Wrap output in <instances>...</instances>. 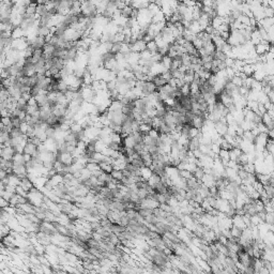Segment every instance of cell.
<instances>
[{"mask_svg":"<svg viewBox=\"0 0 274 274\" xmlns=\"http://www.w3.org/2000/svg\"><path fill=\"white\" fill-rule=\"evenodd\" d=\"M146 44L147 43L145 42L144 40H137L135 41L134 43H132V44H130L131 46V52L133 53H142L144 52L145 49H146Z\"/></svg>","mask_w":274,"mask_h":274,"instance_id":"cell-1","label":"cell"},{"mask_svg":"<svg viewBox=\"0 0 274 274\" xmlns=\"http://www.w3.org/2000/svg\"><path fill=\"white\" fill-rule=\"evenodd\" d=\"M19 186H21L25 192L29 193L35 188V183H33V181L30 180L28 177H24V178H21V181H19Z\"/></svg>","mask_w":274,"mask_h":274,"instance_id":"cell-2","label":"cell"},{"mask_svg":"<svg viewBox=\"0 0 274 274\" xmlns=\"http://www.w3.org/2000/svg\"><path fill=\"white\" fill-rule=\"evenodd\" d=\"M46 44V41L44 37H39L37 35L32 41L30 42V46L33 49H42L43 46Z\"/></svg>","mask_w":274,"mask_h":274,"instance_id":"cell-3","label":"cell"},{"mask_svg":"<svg viewBox=\"0 0 274 274\" xmlns=\"http://www.w3.org/2000/svg\"><path fill=\"white\" fill-rule=\"evenodd\" d=\"M15 154V151L12 147H3L1 150V157L4 160H9V161H12V157Z\"/></svg>","mask_w":274,"mask_h":274,"instance_id":"cell-4","label":"cell"},{"mask_svg":"<svg viewBox=\"0 0 274 274\" xmlns=\"http://www.w3.org/2000/svg\"><path fill=\"white\" fill-rule=\"evenodd\" d=\"M55 46L52 45V44H48V43H46V44L43 46V57L45 58V59H49V58H53V53H54L55 50Z\"/></svg>","mask_w":274,"mask_h":274,"instance_id":"cell-5","label":"cell"},{"mask_svg":"<svg viewBox=\"0 0 274 274\" xmlns=\"http://www.w3.org/2000/svg\"><path fill=\"white\" fill-rule=\"evenodd\" d=\"M257 23H258L260 26H262L265 29H268V28L272 27V26L274 25V19H273V17H263V18H261L260 21H257Z\"/></svg>","mask_w":274,"mask_h":274,"instance_id":"cell-6","label":"cell"},{"mask_svg":"<svg viewBox=\"0 0 274 274\" xmlns=\"http://www.w3.org/2000/svg\"><path fill=\"white\" fill-rule=\"evenodd\" d=\"M188 30L192 31V32L194 33V35H197L198 32H200V31H202V29H201L199 23H198V21H195V19H193L192 21L190 23V26H188Z\"/></svg>","mask_w":274,"mask_h":274,"instance_id":"cell-7","label":"cell"},{"mask_svg":"<svg viewBox=\"0 0 274 274\" xmlns=\"http://www.w3.org/2000/svg\"><path fill=\"white\" fill-rule=\"evenodd\" d=\"M152 82L156 85V88H161V87H163L164 85L167 84L168 81H167L165 78H163L162 74H160V75H156V76L153 77V79H152Z\"/></svg>","mask_w":274,"mask_h":274,"instance_id":"cell-8","label":"cell"},{"mask_svg":"<svg viewBox=\"0 0 274 274\" xmlns=\"http://www.w3.org/2000/svg\"><path fill=\"white\" fill-rule=\"evenodd\" d=\"M12 163L14 165H25L26 162L24 160V156L23 153H19V152H16L15 154L12 157Z\"/></svg>","mask_w":274,"mask_h":274,"instance_id":"cell-9","label":"cell"},{"mask_svg":"<svg viewBox=\"0 0 274 274\" xmlns=\"http://www.w3.org/2000/svg\"><path fill=\"white\" fill-rule=\"evenodd\" d=\"M192 174H193V177L195 179H197V180H201V179H202V177H203V174H205L203 167L196 166L195 168H194V170L192 171Z\"/></svg>","mask_w":274,"mask_h":274,"instance_id":"cell-10","label":"cell"},{"mask_svg":"<svg viewBox=\"0 0 274 274\" xmlns=\"http://www.w3.org/2000/svg\"><path fill=\"white\" fill-rule=\"evenodd\" d=\"M146 49L151 53V54H156V53H159V46L156 45V41L152 40L146 44Z\"/></svg>","mask_w":274,"mask_h":274,"instance_id":"cell-11","label":"cell"},{"mask_svg":"<svg viewBox=\"0 0 274 274\" xmlns=\"http://www.w3.org/2000/svg\"><path fill=\"white\" fill-rule=\"evenodd\" d=\"M50 28L48 26H39L37 28V35L39 37H46L47 35H49Z\"/></svg>","mask_w":274,"mask_h":274,"instance_id":"cell-12","label":"cell"},{"mask_svg":"<svg viewBox=\"0 0 274 274\" xmlns=\"http://www.w3.org/2000/svg\"><path fill=\"white\" fill-rule=\"evenodd\" d=\"M164 21H165V14L161 11V10H160L157 13L154 14V15H152V18H151V23L152 24H156V23Z\"/></svg>","mask_w":274,"mask_h":274,"instance_id":"cell-13","label":"cell"},{"mask_svg":"<svg viewBox=\"0 0 274 274\" xmlns=\"http://www.w3.org/2000/svg\"><path fill=\"white\" fill-rule=\"evenodd\" d=\"M242 72H243L244 74L246 75L247 77L248 76H253V74H254V67H253V64H247V63H245L243 65V67H242Z\"/></svg>","mask_w":274,"mask_h":274,"instance_id":"cell-14","label":"cell"},{"mask_svg":"<svg viewBox=\"0 0 274 274\" xmlns=\"http://www.w3.org/2000/svg\"><path fill=\"white\" fill-rule=\"evenodd\" d=\"M39 111H40V107L38 105H27L26 107V113L30 116L39 115Z\"/></svg>","mask_w":274,"mask_h":274,"instance_id":"cell-15","label":"cell"},{"mask_svg":"<svg viewBox=\"0 0 274 274\" xmlns=\"http://www.w3.org/2000/svg\"><path fill=\"white\" fill-rule=\"evenodd\" d=\"M140 174H142V177L145 179V180H148V179L151 177L152 170L149 168V167L144 166V167H142V168H140Z\"/></svg>","mask_w":274,"mask_h":274,"instance_id":"cell-16","label":"cell"},{"mask_svg":"<svg viewBox=\"0 0 274 274\" xmlns=\"http://www.w3.org/2000/svg\"><path fill=\"white\" fill-rule=\"evenodd\" d=\"M229 230H230V235H231V237L239 239V238L241 237L242 230H243V229H241V228H239V227H237V226H235V225H232L231 228H230Z\"/></svg>","mask_w":274,"mask_h":274,"instance_id":"cell-17","label":"cell"},{"mask_svg":"<svg viewBox=\"0 0 274 274\" xmlns=\"http://www.w3.org/2000/svg\"><path fill=\"white\" fill-rule=\"evenodd\" d=\"M43 57V49H33L31 58H32V62L35 63L38 60H40Z\"/></svg>","mask_w":274,"mask_h":274,"instance_id":"cell-18","label":"cell"},{"mask_svg":"<svg viewBox=\"0 0 274 274\" xmlns=\"http://www.w3.org/2000/svg\"><path fill=\"white\" fill-rule=\"evenodd\" d=\"M224 23V21H223V17H221V16H214V17L212 18V21H211V25H212V27L214 29H217L220 27L222 24Z\"/></svg>","mask_w":274,"mask_h":274,"instance_id":"cell-19","label":"cell"},{"mask_svg":"<svg viewBox=\"0 0 274 274\" xmlns=\"http://www.w3.org/2000/svg\"><path fill=\"white\" fill-rule=\"evenodd\" d=\"M182 37L184 38V40L188 41V42H192L194 39L196 38V35H194L192 31H190L188 29H185V31L182 33Z\"/></svg>","mask_w":274,"mask_h":274,"instance_id":"cell-20","label":"cell"},{"mask_svg":"<svg viewBox=\"0 0 274 274\" xmlns=\"http://www.w3.org/2000/svg\"><path fill=\"white\" fill-rule=\"evenodd\" d=\"M110 176H111V178H114L115 180L121 181V179L123 178L122 170H120V169H113L110 173Z\"/></svg>","mask_w":274,"mask_h":274,"instance_id":"cell-21","label":"cell"},{"mask_svg":"<svg viewBox=\"0 0 274 274\" xmlns=\"http://www.w3.org/2000/svg\"><path fill=\"white\" fill-rule=\"evenodd\" d=\"M99 165H100L101 170L104 171V173H106V174H110L111 170L114 169V167H113V165H111V164L103 163V162H102V163H99Z\"/></svg>","mask_w":274,"mask_h":274,"instance_id":"cell-22","label":"cell"},{"mask_svg":"<svg viewBox=\"0 0 274 274\" xmlns=\"http://www.w3.org/2000/svg\"><path fill=\"white\" fill-rule=\"evenodd\" d=\"M132 11H133L132 7H131V6H125L124 8L121 10V15H122L123 17H125V18H128V17H131V15H132Z\"/></svg>","mask_w":274,"mask_h":274,"instance_id":"cell-23","label":"cell"},{"mask_svg":"<svg viewBox=\"0 0 274 274\" xmlns=\"http://www.w3.org/2000/svg\"><path fill=\"white\" fill-rule=\"evenodd\" d=\"M46 13H47V10H46V8H45V4L38 3L37 4V12H35V14H37L39 17H40V16L45 15Z\"/></svg>","mask_w":274,"mask_h":274,"instance_id":"cell-24","label":"cell"},{"mask_svg":"<svg viewBox=\"0 0 274 274\" xmlns=\"http://www.w3.org/2000/svg\"><path fill=\"white\" fill-rule=\"evenodd\" d=\"M148 11L151 13V15H154L156 13H157V12L161 10V8H160L159 6H157L156 3H154V2H150L149 6H148Z\"/></svg>","mask_w":274,"mask_h":274,"instance_id":"cell-25","label":"cell"},{"mask_svg":"<svg viewBox=\"0 0 274 274\" xmlns=\"http://www.w3.org/2000/svg\"><path fill=\"white\" fill-rule=\"evenodd\" d=\"M151 128H152V127L150 124H146V123H140L139 124V132L142 133V135L148 134Z\"/></svg>","mask_w":274,"mask_h":274,"instance_id":"cell-26","label":"cell"},{"mask_svg":"<svg viewBox=\"0 0 274 274\" xmlns=\"http://www.w3.org/2000/svg\"><path fill=\"white\" fill-rule=\"evenodd\" d=\"M178 174H179V177H181V178H183V179H188V178H191V177H193L192 171L188 170V169H181V170H178Z\"/></svg>","mask_w":274,"mask_h":274,"instance_id":"cell-27","label":"cell"},{"mask_svg":"<svg viewBox=\"0 0 274 274\" xmlns=\"http://www.w3.org/2000/svg\"><path fill=\"white\" fill-rule=\"evenodd\" d=\"M274 186L272 185H263V190L268 195L269 199H273V196H274Z\"/></svg>","mask_w":274,"mask_h":274,"instance_id":"cell-28","label":"cell"},{"mask_svg":"<svg viewBox=\"0 0 274 274\" xmlns=\"http://www.w3.org/2000/svg\"><path fill=\"white\" fill-rule=\"evenodd\" d=\"M230 81H231L232 84H234L236 87H241V86H243V79H242L241 77L237 76V75H235V76L232 77L231 79H230Z\"/></svg>","mask_w":274,"mask_h":274,"instance_id":"cell-29","label":"cell"},{"mask_svg":"<svg viewBox=\"0 0 274 274\" xmlns=\"http://www.w3.org/2000/svg\"><path fill=\"white\" fill-rule=\"evenodd\" d=\"M192 44H193L194 47H195L196 49L198 50V49H200V48L202 47V41H201L200 39H198L197 37H196V38L192 41Z\"/></svg>","mask_w":274,"mask_h":274,"instance_id":"cell-30","label":"cell"},{"mask_svg":"<svg viewBox=\"0 0 274 274\" xmlns=\"http://www.w3.org/2000/svg\"><path fill=\"white\" fill-rule=\"evenodd\" d=\"M238 21H239L241 24H243V25L249 26V17H247V16L244 15V14H242V15L240 16L239 18H238Z\"/></svg>","mask_w":274,"mask_h":274,"instance_id":"cell-31","label":"cell"},{"mask_svg":"<svg viewBox=\"0 0 274 274\" xmlns=\"http://www.w3.org/2000/svg\"><path fill=\"white\" fill-rule=\"evenodd\" d=\"M180 92L183 94V95H188V94H190V85L184 84L180 88Z\"/></svg>","mask_w":274,"mask_h":274,"instance_id":"cell-32","label":"cell"},{"mask_svg":"<svg viewBox=\"0 0 274 274\" xmlns=\"http://www.w3.org/2000/svg\"><path fill=\"white\" fill-rule=\"evenodd\" d=\"M29 128V124L27 122H25V121H23L21 124V127H19V130H21V132L23 133V134H27V131Z\"/></svg>","mask_w":274,"mask_h":274,"instance_id":"cell-33","label":"cell"},{"mask_svg":"<svg viewBox=\"0 0 274 274\" xmlns=\"http://www.w3.org/2000/svg\"><path fill=\"white\" fill-rule=\"evenodd\" d=\"M162 76H163V78H165L167 81H168L169 79H170L171 77H173V75H171V73H170V72H169V71H167V72H165V73L162 74Z\"/></svg>","mask_w":274,"mask_h":274,"instance_id":"cell-34","label":"cell"},{"mask_svg":"<svg viewBox=\"0 0 274 274\" xmlns=\"http://www.w3.org/2000/svg\"><path fill=\"white\" fill-rule=\"evenodd\" d=\"M234 61H235L234 58H227V59L225 60V63H226L227 67H231L232 65H234Z\"/></svg>","mask_w":274,"mask_h":274,"instance_id":"cell-35","label":"cell"},{"mask_svg":"<svg viewBox=\"0 0 274 274\" xmlns=\"http://www.w3.org/2000/svg\"><path fill=\"white\" fill-rule=\"evenodd\" d=\"M8 176H9L8 173H7L4 169H0V181H1L3 178H6V177H8Z\"/></svg>","mask_w":274,"mask_h":274,"instance_id":"cell-36","label":"cell"},{"mask_svg":"<svg viewBox=\"0 0 274 274\" xmlns=\"http://www.w3.org/2000/svg\"><path fill=\"white\" fill-rule=\"evenodd\" d=\"M2 131H4V125L2 124L1 120H0V132H2Z\"/></svg>","mask_w":274,"mask_h":274,"instance_id":"cell-37","label":"cell"},{"mask_svg":"<svg viewBox=\"0 0 274 274\" xmlns=\"http://www.w3.org/2000/svg\"><path fill=\"white\" fill-rule=\"evenodd\" d=\"M79 2H81V3H82V2H85V1H87V0H78Z\"/></svg>","mask_w":274,"mask_h":274,"instance_id":"cell-38","label":"cell"}]
</instances>
